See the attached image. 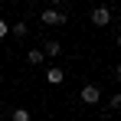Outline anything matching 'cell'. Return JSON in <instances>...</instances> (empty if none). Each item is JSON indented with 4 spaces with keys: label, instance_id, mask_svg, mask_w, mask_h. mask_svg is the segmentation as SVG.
<instances>
[{
    "label": "cell",
    "instance_id": "1",
    "mask_svg": "<svg viewBox=\"0 0 121 121\" xmlns=\"http://www.w3.org/2000/svg\"><path fill=\"white\" fill-rule=\"evenodd\" d=\"M39 20L46 23V26H62V23L69 20V13L59 10V7H49V10H43V13H39Z\"/></svg>",
    "mask_w": 121,
    "mask_h": 121
},
{
    "label": "cell",
    "instance_id": "2",
    "mask_svg": "<svg viewBox=\"0 0 121 121\" xmlns=\"http://www.w3.org/2000/svg\"><path fill=\"white\" fill-rule=\"evenodd\" d=\"M79 98H82V105H98V101H101V88H98V85H92V82H88V85H82Z\"/></svg>",
    "mask_w": 121,
    "mask_h": 121
},
{
    "label": "cell",
    "instance_id": "3",
    "mask_svg": "<svg viewBox=\"0 0 121 121\" xmlns=\"http://www.w3.org/2000/svg\"><path fill=\"white\" fill-rule=\"evenodd\" d=\"M111 17H115V13H111V7H108V3H98V7L92 10V23H95V26H108Z\"/></svg>",
    "mask_w": 121,
    "mask_h": 121
},
{
    "label": "cell",
    "instance_id": "4",
    "mask_svg": "<svg viewBox=\"0 0 121 121\" xmlns=\"http://www.w3.org/2000/svg\"><path fill=\"white\" fill-rule=\"evenodd\" d=\"M43 52H46V59H56V56L62 52V43L59 39H46L43 43Z\"/></svg>",
    "mask_w": 121,
    "mask_h": 121
},
{
    "label": "cell",
    "instance_id": "5",
    "mask_svg": "<svg viewBox=\"0 0 121 121\" xmlns=\"http://www.w3.org/2000/svg\"><path fill=\"white\" fill-rule=\"evenodd\" d=\"M62 79H65V72H62L59 65H49V69H46V82H49V85H62Z\"/></svg>",
    "mask_w": 121,
    "mask_h": 121
},
{
    "label": "cell",
    "instance_id": "6",
    "mask_svg": "<svg viewBox=\"0 0 121 121\" xmlns=\"http://www.w3.org/2000/svg\"><path fill=\"white\" fill-rule=\"evenodd\" d=\"M10 121H33V111L30 108H13L10 111Z\"/></svg>",
    "mask_w": 121,
    "mask_h": 121
},
{
    "label": "cell",
    "instance_id": "7",
    "mask_svg": "<svg viewBox=\"0 0 121 121\" xmlns=\"http://www.w3.org/2000/svg\"><path fill=\"white\" fill-rule=\"evenodd\" d=\"M26 62H33V65H43V62H46V52H43V49H30V52H26Z\"/></svg>",
    "mask_w": 121,
    "mask_h": 121
},
{
    "label": "cell",
    "instance_id": "8",
    "mask_svg": "<svg viewBox=\"0 0 121 121\" xmlns=\"http://www.w3.org/2000/svg\"><path fill=\"white\" fill-rule=\"evenodd\" d=\"M10 33H13V36H17V39H20V36H26V33H30V26H26V23H13V26H10Z\"/></svg>",
    "mask_w": 121,
    "mask_h": 121
},
{
    "label": "cell",
    "instance_id": "9",
    "mask_svg": "<svg viewBox=\"0 0 121 121\" xmlns=\"http://www.w3.org/2000/svg\"><path fill=\"white\" fill-rule=\"evenodd\" d=\"M7 36H10V26H7V20L0 17V39H7Z\"/></svg>",
    "mask_w": 121,
    "mask_h": 121
},
{
    "label": "cell",
    "instance_id": "10",
    "mask_svg": "<svg viewBox=\"0 0 121 121\" xmlns=\"http://www.w3.org/2000/svg\"><path fill=\"white\" fill-rule=\"evenodd\" d=\"M111 108H121V92H115V95H111Z\"/></svg>",
    "mask_w": 121,
    "mask_h": 121
},
{
    "label": "cell",
    "instance_id": "11",
    "mask_svg": "<svg viewBox=\"0 0 121 121\" xmlns=\"http://www.w3.org/2000/svg\"><path fill=\"white\" fill-rule=\"evenodd\" d=\"M115 82H121V62L115 65Z\"/></svg>",
    "mask_w": 121,
    "mask_h": 121
},
{
    "label": "cell",
    "instance_id": "12",
    "mask_svg": "<svg viewBox=\"0 0 121 121\" xmlns=\"http://www.w3.org/2000/svg\"><path fill=\"white\" fill-rule=\"evenodd\" d=\"M49 3H52V7H59V3H62V0H49Z\"/></svg>",
    "mask_w": 121,
    "mask_h": 121
},
{
    "label": "cell",
    "instance_id": "13",
    "mask_svg": "<svg viewBox=\"0 0 121 121\" xmlns=\"http://www.w3.org/2000/svg\"><path fill=\"white\" fill-rule=\"evenodd\" d=\"M118 49H121V33H118Z\"/></svg>",
    "mask_w": 121,
    "mask_h": 121
},
{
    "label": "cell",
    "instance_id": "14",
    "mask_svg": "<svg viewBox=\"0 0 121 121\" xmlns=\"http://www.w3.org/2000/svg\"><path fill=\"white\" fill-rule=\"evenodd\" d=\"M26 3H30V0H26Z\"/></svg>",
    "mask_w": 121,
    "mask_h": 121
}]
</instances>
